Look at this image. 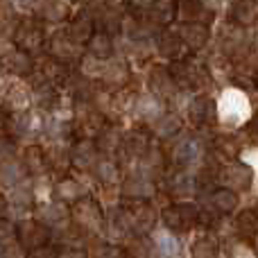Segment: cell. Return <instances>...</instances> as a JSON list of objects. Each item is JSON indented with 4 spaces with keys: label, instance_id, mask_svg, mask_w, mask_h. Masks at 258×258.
Here are the masks:
<instances>
[{
    "label": "cell",
    "instance_id": "6da1fadb",
    "mask_svg": "<svg viewBox=\"0 0 258 258\" xmlns=\"http://www.w3.org/2000/svg\"><path fill=\"white\" fill-rule=\"evenodd\" d=\"M71 220L77 231L89 233V236H98L107 229V218H104L102 206L91 195L82 197L80 202H75L71 206Z\"/></svg>",
    "mask_w": 258,
    "mask_h": 258
},
{
    "label": "cell",
    "instance_id": "7a4b0ae2",
    "mask_svg": "<svg viewBox=\"0 0 258 258\" xmlns=\"http://www.w3.org/2000/svg\"><path fill=\"white\" fill-rule=\"evenodd\" d=\"M120 218L125 220L132 238H143L154 229L156 224V211L150 202H138V200H125L120 206Z\"/></svg>",
    "mask_w": 258,
    "mask_h": 258
},
{
    "label": "cell",
    "instance_id": "3957f363",
    "mask_svg": "<svg viewBox=\"0 0 258 258\" xmlns=\"http://www.w3.org/2000/svg\"><path fill=\"white\" fill-rule=\"evenodd\" d=\"M202 209L190 202H174V204L165 206L161 218H163V224L168 231H172L174 236L177 233H188L200 224L202 220Z\"/></svg>",
    "mask_w": 258,
    "mask_h": 258
},
{
    "label": "cell",
    "instance_id": "277c9868",
    "mask_svg": "<svg viewBox=\"0 0 258 258\" xmlns=\"http://www.w3.org/2000/svg\"><path fill=\"white\" fill-rule=\"evenodd\" d=\"M45 45V30L34 18H21L14 30V48L27 54H36Z\"/></svg>",
    "mask_w": 258,
    "mask_h": 258
},
{
    "label": "cell",
    "instance_id": "5b68a950",
    "mask_svg": "<svg viewBox=\"0 0 258 258\" xmlns=\"http://www.w3.org/2000/svg\"><path fill=\"white\" fill-rule=\"evenodd\" d=\"M170 73H172L179 89L202 91L211 84V75L206 71V66H197L192 61H174L170 66Z\"/></svg>",
    "mask_w": 258,
    "mask_h": 258
},
{
    "label": "cell",
    "instance_id": "8992f818",
    "mask_svg": "<svg viewBox=\"0 0 258 258\" xmlns=\"http://www.w3.org/2000/svg\"><path fill=\"white\" fill-rule=\"evenodd\" d=\"M50 238H52V231L41 220H21L16 224V240L25 251H34L39 247L50 245Z\"/></svg>",
    "mask_w": 258,
    "mask_h": 258
},
{
    "label": "cell",
    "instance_id": "52a82bcc",
    "mask_svg": "<svg viewBox=\"0 0 258 258\" xmlns=\"http://www.w3.org/2000/svg\"><path fill=\"white\" fill-rule=\"evenodd\" d=\"M218 179L222 181V188H229V190H249L254 183V170L245 163L229 161L218 170Z\"/></svg>",
    "mask_w": 258,
    "mask_h": 258
},
{
    "label": "cell",
    "instance_id": "ba28073f",
    "mask_svg": "<svg viewBox=\"0 0 258 258\" xmlns=\"http://www.w3.org/2000/svg\"><path fill=\"white\" fill-rule=\"evenodd\" d=\"M34 77L39 80V84L34 86L36 91L43 89V86H57V84H63V82L71 80V71H68V63L59 61L54 57H43L39 63H36V71H34Z\"/></svg>",
    "mask_w": 258,
    "mask_h": 258
},
{
    "label": "cell",
    "instance_id": "9c48e42d",
    "mask_svg": "<svg viewBox=\"0 0 258 258\" xmlns=\"http://www.w3.org/2000/svg\"><path fill=\"white\" fill-rule=\"evenodd\" d=\"M156 50H159L161 57H168L174 61H186V57L190 54V48L186 45V41L181 39L179 32H161L159 39H156Z\"/></svg>",
    "mask_w": 258,
    "mask_h": 258
},
{
    "label": "cell",
    "instance_id": "30bf717a",
    "mask_svg": "<svg viewBox=\"0 0 258 258\" xmlns=\"http://www.w3.org/2000/svg\"><path fill=\"white\" fill-rule=\"evenodd\" d=\"M120 190H122L125 200L150 202V197L156 195V183L152 181L147 174H132V177H125Z\"/></svg>",
    "mask_w": 258,
    "mask_h": 258
},
{
    "label": "cell",
    "instance_id": "8fae6325",
    "mask_svg": "<svg viewBox=\"0 0 258 258\" xmlns=\"http://www.w3.org/2000/svg\"><path fill=\"white\" fill-rule=\"evenodd\" d=\"M150 89L156 100L168 102V100H172L174 95H177L179 86H177V82H174L170 68L156 66V68H152V73H150Z\"/></svg>",
    "mask_w": 258,
    "mask_h": 258
},
{
    "label": "cell",
    "instance_id": "7c38bea8",
    "mask_svg": "<svg viewBox=\"0 0 258 258\" xmlns=\"http://www.w3.org/2000/svg\"><path fill=\"white\" fill-rule=\"evenodd\" d=\"M188 118L195 127H206L213 125L218 120V104H215L213 98L209 95H197L195 100L188 107Z\"/></svg>",
    "mask_w": 258,
    "mask_h": 258
},
{
    "label": "cell",
    "instance_id": "4fadbf2b",
    "mask_svg": "<svg viewBox=\"0 0 258 258\" xmlns=\"http://www.w3.org/2000/svg\"><path fill=\"white\" fill-rule=\"evenodd\" d=\"M95 32H98V25H95V18L89 12H80L77 16H73L66 27V34L80 45L89 43L95 36Z\"/></svg>",
    "mask_w": 258,
    "mask_h": 258
},
{
    "label": "cell",
    "instance_id": "5bb4252c",
    "mask_svg": "<svg viewBox=\"0 0 258 258\" xmlns=\"http://www.w3.org/2000/svg\"><path fill=\"white\" fill-rule=\"evenodd\" d=\"M204 156V145H202L200 138L195 136H186L174 145L172 150V161L177 165H192Z\"/></svg>",
    "mask_w": 258,
    "mask_h": 258
},
{
    "label": "cell",
    "instance_id": "9a60e30c",
    "mask_svg": "<svg viewBox=\"0 0 258 258\" xmlns=\"http://www.w3.org/2000/svg\"><path fill=\"white\" fill-rule=\"evenodd\" d=\"M200 190V183H197V177L186 170H179L172 177L168 179V192L174 197V200H188V197L197 195Z\"/></svg>",
    "mask_w": 258,
    "mask_h": 258
},
{
    "label": "cell",
    "instance_id": "2e32d148",
    "mask_svg": "<svg viewBox=\"0 0 258 258\" xmlns=\"http://www.w3.org/2000/svg\"><path fill=\"white\" fill-rule=\"evenodd\" d=\"M98 147H95L93 141H77L75 145L71 147V163L75 170H89V168H95L100 163L98 161Z\"/></svg>",
    "mask_w": 258,
    "mask_h": 258
},
{
    "label": "cell",
    "instance_id": "e0dca14e",
    "mask_svg": "<svg viewBox=\"0 0 258 258\" xmlns=\"http://www.w3.org/2000/svg\"><path fill=\"white\" fill-rule=\"evenodd\" d=\"M50 57L59 59V61H63V63H73L82 57V48L66 32H61V34H57L50 41Z\"/></svg>",
    "mask_w": 258,
    "mask_h": 258
},
{
    "label": "cell",
    "instance_id": "ac0fdd59",
    "mask_svg": "<svg viewBox=\"0 0 258 258\" xmlns=\"http://www.w3.org/2000/svg\"><path fill=\"white\" fill-rule=\"evenodd\" d=\"M3 66H5V71L12 73V75H32V73L36 71V63H34V59H32V54L23 52V50H18V48H12L9 52H5Z\"/></svg>",
    "mask_w": 258,
    "mask_h": 258
},
{
    "label": "cell",
    "instance_id": "d6986e66",
    "mask_svg": "<svg viewBox=\"0 0 258 258\" xmlns=\"http://www.w3.org/2000/svg\"><path fill=\"white\" fill-rule=\"evenodd\" d=\"M177 5V18L183 23H204L211 18V12L204 7L202 0H174Z\"/></svg>",
    "mask_w": 258,
    "mask_h": 258
},
{
    "label": "cell",
    "instance_id": "ffe728a7",
    "mask_svg": "<svg viewBox=\"0 0 258 258\" xmlns=\"http://www.w3.org/2000/svg\"><path fill=\"white\" fill-rule=\"evenodd\" d=\"M122 141H125V134H120V129L116 125H107L98 134V138H95L93 143H95V147H98V152H102V154H107V156H113V154H120Z\"/></svg>",
    "mask_w": 258,
    "mask_h": 258
},
{
    "label": "cell",
    "instance_id": "44dd1931",
    "mask_svg": "<svg viewBox=\"0 0 258 258\" xmlns=\"http://www.w3.org/2000/svg\"><path fill=\"white\" fill-rule=\"evenodd\" d=\"M177 32L181 34V39L186 41V45L190 48V52L202 50L206 43H209V36H211L209 27H206L204 23H183Z\"/></svg>",
    "mask_w": 258,
    "mask_h": 258
},
{
    "label": "cell",
    "instance_id": "7402d4cb",
    "mask_svg": "<svg viewBox=\"0 0 258 258\" xmlns=\"http://www.w3.org/2000/svg\"><path fill=\"white\" fill-rule=\"evenodd\" d=\"M231 21L240 27H251L258 23V0H233Z\"/></svg>",
    "mask_w": 258,
    "mask_h": 258
},
{
    "label": "cell",
    "instance_id": "603a6c76",
    "mask_svg": "<svg viewBox=\"0 0 258 258\" xmlns=\"http://www.w3.org/2000/svg\"><path fill=\"white\" fill-rule=\"evenodd\" d=\"M206 71H209L211 80H215L218 84H229V82H233V61L224 52L213 54V57L209 59Z\"/></svg>",
    "mask_w": 258,
    "mask_h": 258
},
{
    "label": "cell",
    "instance_id": "cb8c5ba5",
    "mask_svg": "<svg viewBox=\"0 0 258 258\" xmlns=\"http://www.w3.org/2000/svg\"><path fill=\"white\" fill-rule=\"evenodd\" d=\"M145 14L150 18V23H154L156 27H168L177 18V5L172 0H154Z\"/></svg>",
    "mask_w": 258,
    "mask_h": 258
},
{
    "label": "cell",
    "instance_id": "d4e9b609",
    "mask_svg": "<svg viewBox=\"0 0 258 258\" xmlns=\"http://www.w3.org/2000/svg\"><path fill=\"white\" fill-rule=\"evenodd\" d=\"M27 104H30V91L23 84H12L5 89V95H3L5 113H18V111H23Z\"/></svg>",
    "mask_w": 258,
    "mask_h": 258
},
{
    "label": "cell",
    "instance_id": "484cf974",
    "mask_svg": "<svg viewBox=\"0 0 258 258\" xmlns=\"http://www.w3.org/2000/svg\"><path fill=\"white\" fill-rule=\"evenodd\" d=\"M238 202H240L238 192L229 190V188H215L211 192V209L220 215H231L238 209Z\"/></svg>",
    "mask_w": 258,
    "mask_h": 258
},
{
    "label": "cell",
    "instance_id": "4316f807",
    "mask_svg": "<svg viewBox=\"0 0 258 258\" xmlns=\"http://www.w3.org/2000/svg\"><path fill=\"white\" fill-rule=\"evenodd\" d=\"M231 84L240 86V89H256L258 86V71L254 61H247V59H240V61H233V82Z\"/></svg>",
    "mask_w": 258,
    "mask_h": 258
},
{
    "label": "cell",
    "instance_id": "83f0119b",
    "mask_svg": "<svg viewBox=\"0 0 258 258\" xmlns=\"http://www.w3.org/2000/svg\"><path fill=\"white\" fill-rule=\"evenodd\" d=\"M21 163L25 165L27 174H43L45 170H48V156H45L43 147L41 145H27L25 150H23V159Z\"/></svg>",
    "mask_w": 258,
    "mask_h": 258
},
{
    "label": "cell",
    "instance_id": "f1b7e54d",
    "mask_svg": "<svg viewBox=\"0 0 258 258\" xmlns=\"http://www.w3.org/2000/svg\"><path fill=\"white\" fill-rule=\"evenodd\" d=\"M3 129L7 138H21L27 129H32V116L18 111V113H5Z\"/></svg>",
    "mask_w": 258,
    "mask_h": 258
},
{
    "label": "cell",
    "instance_id": "f546056e",
    "mask_svg": "<svg viewBox=\"0 0 258 258\" xmlns=\"http://www.w3.org/2000/svg\"><path fill=\"white\" fill-rule=\"evenodd\" d=\"M154 247H156V254L161 258H177L181 254V245H179V238L174 236L172 231H159L154 236Z\"/></svg>",
    "mask_w": 258,
    "mask_h": 258
},
{
    "label": "cell",
    "instance_id": "4dcf8cb0",
    "mask_svg": "<svg viewBox=\"0 0 258 258\" xmlns=\"http://www.w3.org/2000/svg\"><path fill=\"white\" fill-rule=\"evenodd\" d=\"M32 7L45 21H61L68 14V7L63 0H32Z\"/></svg>",
    "mask_w": 258,
    "mask_h": 258
},
{
    "label": "cell",
    "instance_id": "1f68e13d",
    "mask_svg": "<svg viewBox=\"0 0 258 258\" xmlns=\"http://www.w3.org/2000/svg\"><path fill=\"white\" fill-rule=\"evenodd\" d=\"M54 195H57L59 202H63V204H75V202H80L82 197H86L84 192H82V186L75 181V179L71 177H63L57 181V186H54Z\"/></svg>",
    "mask_w": 258,
    "mask_h": 258
},
{
    "label": "cell",
    "instance_id": "d6a6232c",
    "mask_svg": "<svg viewBox=\"0 0 258 258\" xmlns=\"http://www.w3.org/2000/svg\"><path fill=\"white\" fill-rule=\"evenodd\" d=\"M89 52L93 59H100V61H107V59H111L113 54V39L111 34H107V32H95V36L89 41Z\"/></svg>",
    "mask_w": 258,
    "mask_h": 258
},
{
    "label": "cell",
    "instance_id": "836d02e7",
    "mask_svg": "<svg viewBox=\"0 0 258 258\" xmlns=\"http://www.w3.org/2000/svg\"><path fill=\"white\" fill-rule=\"evenodd\" d=\"M236 233L245 240H254L258 236V213L256 209L240 211L236 218Z\"/></svg>",
    "mask_w": 258,
    "mask_h": 258
},
{
    "label": "cell",
    "instance_id": "e575fe53",
    "mask_svg": "<svg viewBox=\"0 0 258 258\" xmlns=\"http://www.w3.org/2000/svg\"><path fill=\"white\" fill-rule=\"evenodd\" d=\"M39 215L43 220V224H61L71 218V209L63 202L57 200V202H48L45 206H41Z\"/></svg>",
    "mask_w": 258,
    "mask_h": 258
},
{
    "label": "cell",
    "instance_id": "d590c367",
    "mask_svg": "<svg viewBox=\"0 0 258 258\" xmlns=\"http://www.w3.org/2000/svg\"><path fill=\"white\" fill-rule=\"evenodd\" d=\"M102 80H104V84H109V86H116V91L125 89V84H127V80H129V68H127V63L122 61V59H118V61H113L111 66H107V68H104V75H102Z\"/></svg>",
    "mask_w": 258,
    "mask_h": 258
},
{
    "label": "cell",
    "instance_id": "8d00e7d4",
    "mask_svg": "<svg viewBox=\"0 0 258 258\" xmlns=\"http://www.w3.org/2000/svg\"><path fill=\"white\" fill-rule=\"evenodd\" d=\"M192 258H218L220 242L213 233H204L192 242Z\"/></svg>",
    "mask_w": 258,
    "mask_h": 258
},
{
    "label": "cell",
    "instance_id": "74e56055",
    "mask_svg": "<svg viewBox=\"0 0 258 258\" xmlns=\"http://www.w3.org/2000/svg\"><path fill=\"white\" fill-rule=\"evenodd\" d=\"M138 116L143 118V120H147V122H159L161 118L165 116V111H163V102L161 100H156V98H143V100H138Z\"/></svg>",
    "mask_w": 258,
    "mask_h": 258
},
{
    "label": "cell",
    "instance_id": "f35d334b",
    "mask_svg": "<svg viewBox=\"0 0 258 258\" xmlns=\"http://www.w3.org/2000/svg\"><path fill=\"white\" fill-rule=\"evenodd\" d=\"M95 25H98L100 32H107V34H113L122 27V21H120V14L111 7H102L100 14L95 16Z\"/></svg>",
    "mask_w": 258,
    "mask_h": 258
},
{
    "label": "cell",
    "instance_id": "ab89813d",
    "mask_svg": "<svg viewBox=\"0 0 258 258\" xmlns=\"http://www.w3.org/2000/svg\"><path fill=\"white\" fill-rule=\"evenodd\" d=\"M222 45L227 50H233V52H238L240 48H245L247 45V36H245V27H240V25H229V27H224V32H222Z\"/></svg>",
    "mask_w": 258,
    "mask_h": 258
},
{
    "label": "cell",
    "instance_id": "60d3db41",
    "mask_svg": "<svg viewBox=\"0 0 258 258\" xmlns=\"http://www.w3.org/2000/svg\"><path fill=\"white\" fill-rule=\"evenodd\" d=\"M25 174H27V170L23 163H16V159H5V163H3V183L5 186L16 188L18 183L23 181Z\"/></svg>",
    "mask_w": 258,
    "mask_h": 258
},
{
    "label": "cell",
    "instance_id": "b9f144b4",
    "mask_svg": "<svg viewBox=\"0 0 258 258\" xmlns=\"http://www.w3.org/2000/svg\"><path fill=\"white\" fill-rule=\"evenodd\" d=\"M95 174H98V179L104 186H113V183L120 181V168H118V163L111 159L100 161V163L95 165Z\"/></svg>",
    "mask_w": 258,
    "mask_h": 258
},
{
    "label": "cell",
    "instance_id": "7bdbcfd3",
    "mask_svg": "<svg viewBox=\"0 0 258 258\" xmlns=\"http://www.w3.org/2000/svg\"><path fill=\"white\" fill-rule=\"evenodd\" d=\"M109 104H111L118 113H125V111H129V109L134 107V104H138V100H136V93L125 86V89L116 91V93L111 95V102H109Z\"/></svg>",
    "mask_w": 258,
    "mask_h": 258
},
{
    "label": "cell",
    "instance_id": "ee69618b",
    "mask_svg": "<svg viewBox=\"0 0 258 258\" xmlns=\"http://www.w3.org/2000/svg\"><path fill=\"white\" fill-rule=\"evenodd\" d=\"M215 150L218 154L227 156L229 161H233L238 154H240V143H238L236 136H215Z\"/></svg>",
    "mask_w": 258,
    "mask_h": 258
},
{
    "label": "cell",
    "instance_id": "f6af8a7d",
    "mask_svg": "<svg viewBox=\"0 0 258 258\" xmlns=\"http://www.w3.org/2000/svg\"><path fill=\"white\" fill-rule=\"evenodd\" d=\"M93 258H132L129 251L113 242H98L93 247Z\"/></svg>",
    "mask_w": 258,
    "mask_h": 258
},
{
    "label": "cell",
    "instance_id": "bcb514c9",
    "mask_svg": "<svg viewBox=\"0 0 258 258\" xmlns=\"http://www.w3.org/2000/svg\"><path fill=\"white\" fill-rule=\"evenodd\" d=\"M179 127H181V118H179L177 113H165V116L156 122V134H159L161 138H168V136H174V134L179 132Z\"/></svg>",
    "mask_w": 258,
    "mask_h": 258
},
{
    "label": "cell",
    "instance_id": "7dc6e473",
    "mask_svg": "<svg viewBox=\"0 0 258 258\" xmlns=\"http://www.w3.org/2000/svg\"><path fill=\"white\" fill-rule=\"evenodd\" d=\"M61 249L59 247H52V245H45V247H39L34 251H27V258H59Z\"/></svg>",
    "mask_w": 258,
    "mask_h": 258
},
{
    "label": "cell",
    "instance_id": "c3c4849f",
    "mask_svg": "<svg viewBox=\"0 0 258 258\" xmlns=\"http://www.w3.org/2000/svg\"><path fill=\"white\" fill-rule=\"evenodd\" d=\"M59 258H89V254H84L82 249H61V254H59Z\"/></svg>",
    "mask_w": 258,
    "mask_h": 258
},
{
    "label": "cell",
    "instance_id": "681fc988",
    "mask_svg": "<svg viewBox=\"0 0 258 258\" xmlns=\"http://www.w3.org/2000/svg\"><path fill=\"white\" fill-rule=\"evenodd\" d=\"M127 3H129V7H132V9H145V12H147V9L152 7V3H154V0H127Z\"/></svg>",
    "mask_w": 258,
    "mask_h": 258
},
{
    "label": "cell",
    "instance_id": "f907efd6",
    "mask_svg": "<svg viewBox=\"0 0 258 258\" xmlns=\"http://www.w3.org/2000/svg\"><path fill=\"white\" fill-rule=\"evenodd\" d=\"M254 129H256V134H258V111H256V116H254Z\"/></svg>",
    "mask_w": 258,
    "mask_h": 258
},
{
    "label": "cell",
    "instance_id": "816d5d0a",
    "mask_svg": "<svg viewBox=\"0 0 258 258\" xmlns=\"http://www.w3.org/2000/svg\"><path fill=\"white\" fill-rule=\"evenodd\" d=\"M254 63H256V71H258V59H256V61H254Z\"/></svg>",
    "mask_w": 258,
    "mask_h": 258
},
{
    "label": "cell",
    "instance_id": "f5cc1de1",
    "mask_svg": "<svg viewBox=\"0 0 258 258\" xmlns=\"http://www.w3.org/2000/svg\"><path fill=\"white\" fill-rule=\"evenodd\" d=\"M256 213H258V206H256Z\"/></svg>",
    "mask_w": 258,
    "mask_h": 258
}]
</instances>
